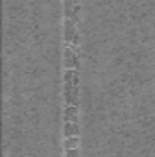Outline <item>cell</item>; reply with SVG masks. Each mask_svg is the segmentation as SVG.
Returning a JSON list of instances; mask_svg holds the SVG:
<instances>
[{
  "label": "cell",
  "instance_id": "6da1fadb",
  "mask_svg": "<svg viewBox=\"0 0 155 157\" xmlns=\"http://www.w3.org/2000/svg\"><path fill=\"white\" fill-rule=\"evenodd\" d=\"M66 150H70L72 146H78V135H72V137H66V142H65Z\"/></svg>",
  "mask_w": 155,
  "mask_h": 157
}]
</instances>
